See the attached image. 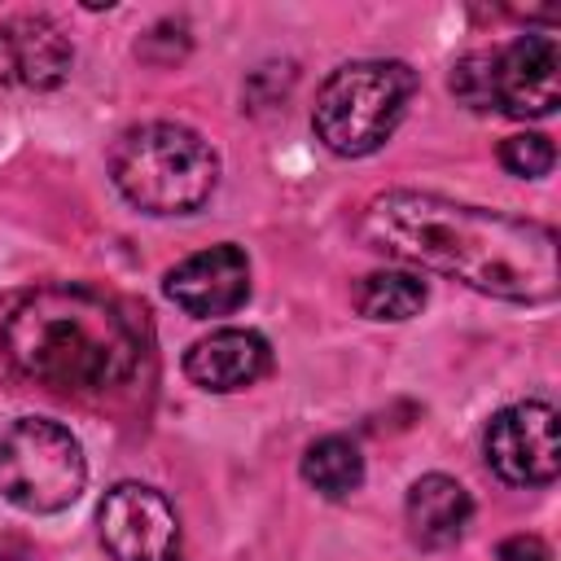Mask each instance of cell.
<instances>
[{"label":"cell","instance_id":"cell-12","mask_svg":"<svg viewBox=\"0 0 561 561\" xmlns=\"http://www.w3.org/2000/svg\"><path fill=\"white\" fill-rule=\"evenodd\" d=\"M408 530L421 548H451L460 543L469 517H473V495L447 478V473H425L408 486Z\"/></svg>","mask_w":561,"mask_h":561},{"label":"cell","instance_id":"cell-13","mask_svg":"<svg viewBox=\"0 0 561 561\" xmlns=\"http://www.w3.org/2000/svg\"><path fill=\"white\" fill-rule=\"evenodd\" d=\"M302 482L324 500H346L364 486V456L346 434H324L302 451Z\"/></svg>","mask_w":561,"mask_h":561},{"label":"cell","instance_id":"cell-14","mask_svg":"<svg viewBox=\"0 0 561 561\" xmlns=\"http://www.w3.org/2000/svg\"><path fill=\"white\" fill-rule=\"evenodd\" d=\"M430 289L416 272H368L359 285H355V311L364 320H412L421 307H425Z\"/></svg>","mask_w":561,"mask_h":561},{"label":"cell","instance_id":"cell-15","mask_svg":"<svg viewBox=\"0 0 561 561\" xmlns=\"http://www.w3.org/2000/svg\"><path fill=\"white\" fill-rule=\"evenodd\" d=\"M552 162H557V149L539 131H517L500 145V167L517 180H543L552 171Z\"/></svg>","mask_w":561,"mask_h":561},{"label":"cell","instance_id":"cell-17","mask_svg":"<svg viewBox=\"0 0 561 561\" xmlns=\"http://www.w3.org/2000/svg\"><path fill=\"white\" fill-rule=\"evenodd\" d=\"M500 561H552V548L539 535H513L500 543Z\"/></svg>","mask_w":561,"mask_h":561},{"label":"cell","instance_id":"cell-9","mask_svg":"<svg viewBox=\"0 0 561 561\" xmlns=\"http://www.w3.org/2000/svg\"><path fill=\"white\" fill-rule=\"evenodd\" d=\"M167 298L188 311L193 320H215V316H232L237 307H245L250 298V259L241 245L219 241L210 250H197L188 259H180L167 280H162Z\"/></svg>","mask_w":561,"mask_h":561},{"label":"cell","instance_id":"cell-11","mask_svg":"<svg viewBox=\"0 0 561 561\" xmlns=\"http://www.w3.org/2000/svg\"><path fill=\"white\" fill-rule=\"evenodd\" d=\"M272 346L254 329H215L184 351V377L206 394H237L267 377Z\"/></svg>","mask_w":561,"mask_h":561},{"label":"cell","instance_id":"cell-3","mask_svg":"<svg viewBox=\"0 0 561 561\" xmlns=\"http://www.w3.org/2000/svg\"><path fill=\"white\" fill-rule=\"evenodd\" d=\"M110 175L145 215H193L219 184V153L184 123H140L114 140Z\"/></svg>","mask_w":561,"mask_h":561},{"label":"cell","instance_id":"cell-5","mask_svg":"<svg viewBox=\"0 0 561 561\" xmlns=\"http://www.w3.org/2000/svg\"><path fill=\"white\" fill-rule=\"evenodd\" d=\"M88 460L79 438L48 416H18L0 430V495L22 513H61L83 495Z\"/></svg>","mask_w":561,"mask_h":561},{"label":"cell","instance_id":"cell-10","mask_svg":"<svg viewBox=\"0 0 561 561\" xmlns=\"http://www.w3.org/2000/svg\"><path fill=\"white\" fill-rule=\"evenodd\" d=\"M75 48L48 13H18L0 26V75L18 88L53 92L70 79Z\"/></svg>","mask_w":561,"mask_h":561},{"label":"cell","instance_id":"cell-7","mask_svg":"<svg viewBox=\"0 0 561 561\" xmlns=\"http://www.w3.org/2000/svg\"><path fill=\"white\" fill-rule=\"evenodd\" d=\"M101 543L114 561H180V517L145 482H118L96 508Z\"/></svg>","mask_w":561,"mask_h":561},{"label":"cell","instance_id":"cell-2","mask_svg":"<svg viewBox=\"0 0 561 561\" xmlns=\"http://www.w3.org/2000/svg\"><path fill=\"white\" fill-rule=\"evenodd\" d=\"M4 359L57 394H105L131 381L140 333L131 316L83 285H44L18 298L0 329Z\"/></svg>","mask_w":561,"mask_h":561},{"label":"cell","instance_id":"cell-4","mask_svg":"<svg viewBox=\"0 0 561 561\" xmlns=\"http://www.w3.org/2000/svg\"><path fill=\"white\" fill-rule=\"evenodd\" d=\"M412 96H416V75L408 61H390V57L346 61L320 83L311 127L329 153L368 158L394 136Z\"/></svg>","mask_w":561,"mask_h":561},{"label":"cell","instance_id":"cell-16","mask_svg":"<svg viewBox=\"0 0 561 561\" xmlns=\"http://www.w3.org/2000/svg\"><path fill=\"white\" fill-rule=\"evenodd\" d=\"M451 92L456 101H465L469 110H491L495 92H491V53H469L451 66Z\"/></svg>","mask_w":561,"mask_h":561},{"label":"cell","instance_id":"cell-6","mask_svg":"<svg viewBox=\"0 0 561 561\" xmlns=\"http://www.w3.org/2000/svg\"><path fill=\"white\" fill-rule=\"evenodd\" d=\"M482 456L491 473L508 486H548L561 473V434H557V408L526 399L508 403L486 421Z\"/></svg>","mask_w":561,"mask_h":561},{"label":"cell","instance_id":"cell-8","mask_svg":"<svg viewBox=\"0 0 561 561\" xmlns=\"http://www.w3.org/2000/svg\"><path fill=\"white\" fill-rule=\"evenodd\" d=\"M491 92L508 118H548L561 105V48L552 35H517L491 57Z\"/></svg>","mask_w":561,"mask_h":561},{"label":"cell","instance_id":"cell-1","mask_svg":"<svg viewBox=\"0 0 561 561\" xmlns=\"http://www.w3.org/2000/svg\"><path fill=\"white\" fill-rule=\"evenodd\" d=\"M359 241L500 302L539 307L561 294L557 232L539 219L465 206L438 193L386 188L364 206Z\"/></svg>","mask_w":561,"mask_h":561}]
</instances>
